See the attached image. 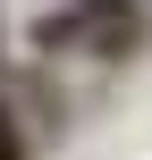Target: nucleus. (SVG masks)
<instances>
[{"label":"nucleus","mask_w":152,"mask_h":160,"mask_svg":"<svg viewBox=\"0 0 152 160\" xmlns=\"http://www.w3.org/2000/svg\"><path fill=\"white\" fill-rule=\"evenodd\" d=\"M0 160H34V135H25V118H17L8 93H0Z\"/></svg>","instance_id":"1"}]
</instances>
